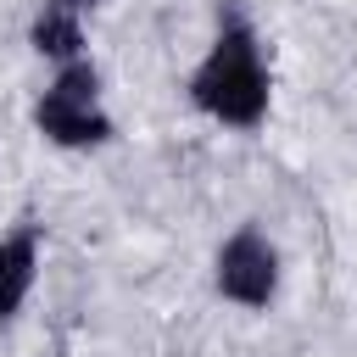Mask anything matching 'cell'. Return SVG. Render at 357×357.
Returning <instances> with one entry per match:
<instances>
[{
  "mask_svg": "<svg viewBox=\"0 0 357 357\" xmlns=\"http://www.w3.org/2000/svg\"><path fill=\"white\" fill-rule=\"evenodd\" d=\"M190 100L229 128H257L268 117V61L240 6H223L212 50L190 73Z\"/></svg>",
  "mask_w": 357,
  "mask_h": 357,
  "instance_id": "6da1fadb",
  "label": "cell"
},
{
  "mask_svg": "<svg viewBox=\"0 0 357 357\" xmlns=\"http://www.w3.org/2000/svg\"><path fill=\"white\" fill-rule=\"evenodd\" d=\"M33 128L50 145H67V151H89V145L112 139V117L100 106V78H95L89 61H67L56 73V84L33 106Z\"/></svg>",
  "mask_w": 357,
  "mask_h": 357,
  "instance_id": "7a4b0ae2",
  "label": "cell"
},
{
  "mask_svg": "<svg viewBox=\"0 0 357 357\" xmlns=\"http://www.w3.org/2000/svg\"><path fill=\"white\" fill-rule=\"evenodd\" d=\"M218 290L240 307H268L279 290V251L262 229H234L218 251Z\"/></svg>",
  "mask_w": 357,
  "mask_h": 357,
  "instance_id": "3957f363",
  "label": "cell"
},
{
  "mask_svg": "<svg viewBox=\"0 0 357 357\" xmlns=\"http://www.w3.org/2000/svg\"><path fill=\"white\" fill-rule=\"evenodd\" d=\"M33 273H39V229L22 223L17 234L0 240V318H11V312L28 301Z\"/></svg>",
  "mask_w": 357,
  "mask_h": 357,
  "instance_id": "277c9868",
  "label": "cell"
},
{
  "mask_svg": "<svg viewBox=\"0 0 357 357\" xmlns=\"http://www.w3.org/2000/svg\"><path fill=\"white\" fill-rule=\"evenodd\" d=\"M33 50L39 56H50V61H84V17H73V11H61V6H50L45 0V11L33 17Z\"/></svg>",
  "mask_w": 357,
  "mask_h": 357,
  "instance_id": "5b68a950",
  "label": "cell"
},
{
  "mask_svg": "<svg viewBox=\"0 0 357 357\" xmlns=\"http://www.w3.org/2000/svg\"><path fill=\"white\" fill-rule=\"evenodd\" d=\"M50 6H61V11H73V17H84V11H95V6H106V0H50Z\"/></svg>",
  "mask_w": 357,
  "mask_h": 357,
  "instance_id": "8992f818",
  "label": "cell"
}]
</instances>
